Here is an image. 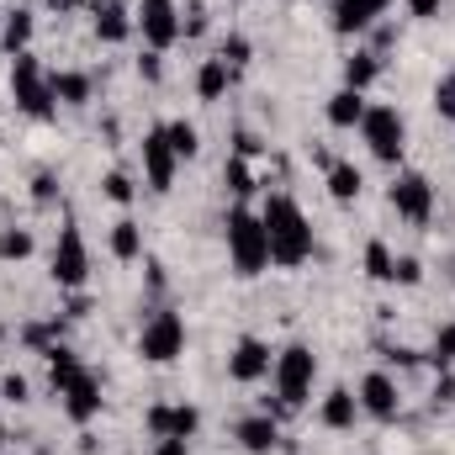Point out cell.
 <instances>
[{
  "label": "cell",
  "mask_w": 455,
  "mask_h": 455,
  "mask_svg": "<svg viewBox=\"0 0 455 455\" xmlns=\"http://www.w3.org/2000/svg\"><path fill=\"white\" fill-rule=\"evenodd\" d=\"M259 223H265V238H270V265H302L313 254V228H307L302 207L291 196H270Z\"/></svg>",
  "instance_id": "6da1fadb"
},
{
  "label": "cell",
  "mask_w": 455,
  "mask_h": 455,
  "mask_svg": "<svg viewBox=\"0 0 455 455\" xmlns=\"http://www.w3.org/2000/svg\"><path fill=\"white\" fill-rule=\"evenodd\" d=\"M228 259H233V270H238L243 281L265 275V265H270V238H265V223H259L249 207H233V212H228Z\"/></svg>",
  "instance_id": "7a4b0ae2"
},
{
  "label": "cell",
  "mask_w": 455,
  "mask_h": 455,
  "mask_svg": "<svg viewBox=\"0 0 455 455\" xmlns=\"http://www.w3.org/2000/svg\"><path fill=\"white\" fill-rule=\"evenodd\" d=\"M11 101L21 107L27 116H37V122H48L53 116V85H48V75H43V64L32 59V53H16L11 59Z\"/></svg>",
  "instance_id": "3957f363"
},
{
  "label": "cell",
  "mask_w": 455,
  "mask_h": 455,
  "mask_svg": "<svg viewBox=\"0 0 455 455\" xmlns=\"http://www.w3.org/2000/svg\"><path fill=\"white\" fill-rule=\"evenodd\" d=\"M313 376H318V360H313L307 344L281 349V360H275V397H281L286 408H302L307 392H313Z\"/></svg>",
  "instance_id": "277c9868"
},
{
  "label": "cell",
  "mask_w": 455,
  "mask_h": 455,
  "mask_svg": "<svg viewBox=\"0 0 455 455\" xmlns=\"http://www.w3.org/2000/svg\"><path fill=\"white\" fill-rule=\"evenodd\" d=\"M138 355L154 360V365L180 360V355H186V318H180V313H154V318L143 323V334H138Z\"/></svg>",
  "instance_id": "5b68a950"
},
{
  "label": "cell",
  "mask_w": 455,
  "mask_h": 455,
  "mask_svg": "<svg viewBox=\"0 0 455 455\" xmlns=\"http://www.w3.org/2000/svg\"><path fill=\"white\" fill-rule=\"evenodd\" d=\"M360 138L371 143V154L381 164H397L403 159V116L392 112V107H371L365 122H360Z\"/></svg>",
  "instance_id": "8992f818"
},
{
  "label": "cell",
  "mask_w": 455,
  "mask_h": 455,
  "mask_svg": "<svg viewBox=\"0 0 455 455\" xmlns=\"http://www.w3.org/2000/svg\"><path fill=\"white\" fill-rule=\"evenodd\" d=\"M85 275H91V254H85V238H80V228L64 223L59 228V243H53V281L59 286H85Z\"/></svg>",
  "instance_id": "52a82bcc"
},
{
  "label": "cell",
  "mask_w": 455,
  "mask_h": 455,
  "mask_svg": "<svg viewBox=\"0 0 455 455\" xmlns=\"http://www.w3.org/2000/svg\"><path fill=\"white\" fill-rule=\"evenodd\" d=\"M138 32H143V43L159 53V48H170L175 37H180V11H175V0H143L138 5Z\"/></svg>",
  "instance_id": "ba28073f"
},
{
  "label": "cell",
  "mask_w": 455,
  "mask_h": 455,
  "mask_svg": "<svg viewBox=\"0 0 455 455\" xmlns=\"http://www.w3.org/2000/svg\"><path fill=\"white\" fill-rule=\"evenodd\" d=\"M392 212L408 218V223H429V212H435V186H429L424 175H397V186H392Z\"/></svg>",
  "instance_id": "9c48e42d"
},
{
  "label": "cell",
  "mask_w": 455,
  "mask_h": 455,
  "mask_svg": "<svg viewBox=\"0 0 455 455\" xmlns=\"http://www.w3.org/2000/svg\"><path fill=\"white\" fill-rule=\"evenodd\" d=\"M143 424H148V435H154V440H191V435H196V424H202V413H196V408H186V403H175V408H170V403H154Z\"/></svg>",
  "instance_id": "30bf717a"
},
{
  "label": "cell",
  "mask_w": 455,
  "mask_h": 455,
  "mask_svg": "<svg viewBox=\"0 0 455 455\" xmlns=\"http://www.w3.org/2000/svg\"><path fill=\"white\" fill-rule=\"evenodd\" d=\"M175 148H170V132L164 127H154L148 138H143V170H148V186L154 191H170L175 186Z\"/></svg>",
  "instance_id": "8fae6325"
},
{
  "label": "cell",
  "mask_w": 455,
  "mask_h": 455,
  "mask_svg": "<svg viewBox=\"0 0 455 455\" xmlns=\"http://www.w3.org/2000/svg\"><path fill=\"white\" fill-rule=\"evenodd\" d=\"M59 397H64V413H69L75 424H91V419L101 413V381H96L91 371H80V376H75Z\"/></svg>",
  "instance_id": "7c38bea8"
},
{
  "label": "cell",
  "mask_w": 455,
  "mask_h": 455,
  "mask_svg": "<svg viewBox=\"0 0 455 455\" xmlns=\"http://www.w3.org/2000/svg\"><path fill=\"white\" fill-rule=\"evenodd\" d=\"M360 408H365L371 419H397V381H392L387 371H371V376L360 381Z\"/></svg>",
  "instance_id": "4fadbf2b"
},
{
  "label": "cell",
  "mask_w": 455,
  "mask_h": 455,
  "mask_svg": "<svg viewBox=\"0 0 455 455\" xmlns=\"http://www.w3.org/2000/svg\"><path fill=\"white\" fill-rule=\"evenodd\" d=\"M265 371H270V344H259V339L233 344V355H228V376L233 381H259Z\"/></svg>",
  "instance_id": "5bb4252c"
},
{
  "label": "cell",
  "mask_w": 455,
  "mask_h": 455,
  "mask_svg": "<svg viewBox=\"0 0 455 455\" xmlns=\"http://www.w3.org/2000/svg\"><path fill=\"white\" fill-rule=\"evenodd\" d=\"M387 5H392V0H334V32H344V37H349V32H365Z\"/></svg>",
  "instance_id": "9a60e30c"
},
{
  "label": "cell",
  "mask_w": 455,
  "mask_h": 455,
  "mask_svg": "<svg viewBox=\"0 0 455 455\" xmlns=\"http://www.w3.org/2000/svg\"><path fill=\"white\" fill-rule=\"evenodd\" d=\"M275 440H281V424H275L270 413H254V419L238 424V445H243L249 455H270L275 451Z\"/></svg>",
  "instance_id": "2e32d148"
},
{
  "label": "cell",
  "mask_w": 455,
  "mask_h": 455,
  "mask_svg": "<svg viewBox=\"0 0 455 455\" xmlns=\"http://www.w3.org/2000/svg\"><path fill=\"white\" fill-rule=\"evenodd\" d=\"M43 355H48V381H53V392H64V387L85 371V365H80V355H75L69 344H48Z\"/></svg>",
  "instance_id": "e0dca14e"
},
{
  "label": "cell",
  "mask_w": 455,
  "mask_h": 455,
  "mask_svg": "<svg viewBox=\"0 0 455 455\" xmlns=\"http://www.w3.org/2000/svg\"><path fill=\"white\" fill-rule=\"evenodd\" d=\"M365 112H371V107H365V91H349V85L329 101V122H334V127H360Z\"/></svg>",
  "instance_id": "ac0fdd59"
},
{
  "label": "cell",
  "mask_w": 455,
  "mask_h": 455,
  "mask_svg": "<svg viewBox=\"0 0 455 455\" xmlns=\"http://www.w3.org/2000/svg\"><path fill=\"white\" fill-rule=\"evenodd\" d=\"M355 413H360V397H355L349 387H334V392L323 397V424H329V429H349Z\"/></svg>",
  "instance_id": "d6986e66"
},
{
  "label": "cell",
  "mask_w": 455,
  "mask_h": 455,
  "mask_svg": "<svg viewBox=\"0 0 455 455\" xmlns=\"http://www.w3.org/2000/svg\"><path fill=\"white\" fill-rule=\"evenodd\" d=\"M228 80H233V69H228L223 59H207V64L196 69V96H202V101H223Z\"/></svg>",
  "instance_id": "ffe728a7"
},
{
  "label": "cell",
  "mask_w": 455,
  "mask_h": 455,
  "mask_svg": "<svg viewBox=\"0 0 455 455\" xmlns=\"http://www.w3.org/2000/svg\"><path fill=\"white\" fill-rule=\"evenodd\" d=\"M27 43H32V16H27V11H5V27H0V48L16 59V53H27Z\"/></svg>",
  "instance_id": "44dd1931"
},
{
  "label": "cell",
  "mask_w": 455,
  "mask_h": 455,
  "mask_svg": "<svg viewBox=\"0 0 455 455\" xmlns=\"http://www.w3.org/2000/svg\"><path fill=\"white\" fill-rule=\"evenodd\" d=\"M48 85H53V101H64V107H85V101H91V80H85V75H75V69L48 75Z\"/></svg>",
  "instance_id": "7402d4cb"
},
{
  "label": "cell",
  "mask_w": 455,
  "mask_h": 455,
  "mask_svg": "<svg viewBox=\"0 0 455 455\" xmlns=\"http://www.w3.org/2000/svg\"><path fill=\"white\" fill-rule=\"evenodd\" d=\"M127 32H132V16L122 5H101L96 11V37L101 43H127Z\"/></svg>",
  "instance_id": "603a6c76"
},
{
  "label": "cell",
  "mask_w": 455,
  "mask_h": 455,
  "mask_svg": "<svg viewBox=\"0 0 455 455\" xmlns=\"http://www.w3.org/2000/svg\"><path fill=\"white\" fill-rule=\"evenodd\" d=\"M329 196H334V202H355V196H360V170H355V164H344V159L329 164Z\"/></svg>",
  "instance_id": "cb8c5ba5"
},
{
  "label": "cell",
  "mask_w": 455,
  "mask_h": 455,
  "mask_svg": "<svg viewBox=\"0 0 455 455\" xmlns=\"http://www.w3.org/2000/svg\"><path fill=\"white\" fill-rule=\"evenodd\" d=\"M112 254L116 259H138V254H143V228L132 223V218H122V223L112 228Z\"/></svg>",
  "instance_id": "d4e9b609"
},
{
  "label": "cell",
  "mask_w": 455,
  "mask_h": 455,
  "mask_svg": "<svg viewBox=\"0 0 455 455\" xmlns=\"http://www.w3.org/2000/svg\"><path fill=\"white\" fill-rule=\"evenodd\" d=\"M376 75H381V59H376V53H355V59L344 64V85H349V91H365Z\"/></svg>",
  "instance_id": "484cf974"
},
{
  "label": "cell",
  "mask_w": 455,
  "mask_h": 455,
  "mask_svg": "<svg viewBox=\"0 0 455 455\" xmlns=\"http://www.w3.org/2000/svg\"><path fill=\"white\" fill-rule=\"evenodd\" d=\"M164 132H170V148H175V159H196L202 138H196V127H191V122H170Z\"/></svg>",
  "instance_id": "4316f807"
},
{
  "label": "cell",
  "mask_w": 455,
  "mask_h": 455,
  "mask_svg": "<svg viewBox=\"0 0 455 455\" xmlns=\"http://www.w3.org/2000/svg\"><path fill=\"white\" fill-rule=\"evenodd\" d=\"M392 265H397V259H392V249H387L381 238L365 243V275H371V281H392Z\"/></svg>",
  "instance_id": "83f0119b"
},
{
  "label": "cell",
  "mask_w": 455,
  "mask_h": 455,
  "mask_svg": "<svg viewBox=\"0 0 455 455\" xmlns=\"http://www.w3.org/2000/svg\"><path fill=\"white\" fill-rule=\"evenodd\" d=\"M32 254V233L27 228H0V259H27Z\"/></svg>",
  "instance_id": "f1b7e54d"
},
{
  "label": "cell",
  "mask_w": 455,
  "mask_h": 455,
  "mask_svg": "<svg viewBox=\"0 0 455 455\" xmlns=\"http://www.w3.org/2000/svg\"><path fill=\"white\" fill-rule=\"evenodd\" d=\"M228 191H233V196H249V191H254V175H249V159H238V154H233V159H228Z\"/></svg>",
  "instance_id": "f546056e"
},
{
  "label": "cell",
  "mask_w": 455,
  "mask_h": 455,
  "mask_svg": "<svg viewBox=\"0 0 455 455\" xmlns=\"http://www.w3.org/2000/svg\"><path fill=\"white\" fill-rule=\"evenodd\" d=\"M101 191H107V202H116V207H127V202H132V191H138V186H132V180H127V175H122V170H112V175H107V180H101Z\"/></svg>",
  "instance_id": "4dcf8cb0"
},
{
  "label": "cell",
  "mask_w": 455,
  "mask_h": 455,
  "mask_svg": "<svg viewBox=\"0 0 455 455\" xmlns=\"http://www.w3.org/2000/svg\"><path fill=\"white\" fill-rule=\"evenodd\" d=\"M218 59H223L228 69H243V64H249V37H238V32H233V37L223 43V53H218Z\"/></svg>",
  "instance_id": "1f68e13d"
},
{
  "label": "cell",
  "mask_w": 455,
  "mask_h": 455,
  "mask_svg": "<svg viewBox=\"0 0 455 455\" xmlns=\"http://www.w3.org/2000/svg\"><path fill=\"white\" fill-rule=\"evenodd\" d=\"M435 365H455V318L435 334Z\"/></svg>",
  "instance_id": "d6a6232c"
},
{
  "label": "cell",
  "mask_w": 455,
  "mask_h": 455,
  "mask_svg": "<svg viewBox=\"0 0 455 455\" xmlns=\"http://www.w3.org/2000/svg\"><path fill=\"white\" fill-rule=\"evenodd\" d=\"M435 112L455 122V75H445V80L435 85Z\"/></svg>",
  "instance_id": "836d02e7"
},
{
  "label": "cell",
  "mask_w": 455,
  "mask_h": 455,
  "mask_svg": "<svg viewBox=\"0 0 455 455\" xmlns=\"http://www.w3.org/2000/svg\"><path fill=\"white\" fill-rule=\"evenodd\" d=\"M392 281H403V286H419V281H424V265H419L413 254H403V259L392 265Z\"/></svg>",
  "instance_id": "e575fe53"
},
{
  "label": "cell",
  "mask_w": 455,
  "mask_h": 455,
  "mask_svg": "<svg viewBox=\"0 0 455 455\" xmlns=\"http://www.w3.org/2000/svg\"><path fill=\"white\" fill-rule=\"evenodd\" d=\"M0 397H5V403H27V376H16V371H11V376L0 381Z\"/></svg>",
  "instance_id": "d590c367"
},
{
  "label": "cell",
  "mask_w": 455,
  "mask_h": 455,
  "mask_svg": "<svg viewBox=\"0 0 455 455\" xmlns=\"http://www.w3.org/2000/svg\"><path fill=\"white\" fill-rule=\"evenodd\" d=\"M180 32H186V37H202V32H207V11H202V5H191V11H186V21H180Z\"/></svg>",
  "instance_id": "8d00e7d4"
},
{
  "label": "cell",
  "mask_w": 455,
  "mask_h": 455,
  "mask_svg": "<svg viewBox=\"0 0 455 455\" xmlns=\"http://www.w3.org/2000/svg\"><path fill=\"white\" fill-rule=\"evenodd\" d=\"M53 334H59V323H32V329H27V344H43V349H48Z\"/></svg>",
  "instance_id": "74e56055"
},
{
  "label": "cell",
  "mask_w": 455,
  "mask_h": 455,
  "mask_svg": "<svg viewBox=\"0 0 455 455\" xmlns=\"http://www.w3.org/2000/svg\"><path fill=\"white\" fill-rule=\"evenodd\" d=\"M159 69H164V64H159V53L148 48V53L138 59V75H143V80H159Z\"/></svg>",
  "instance_id": "f35d334b"
},
{
  "label": "cell",
  "mask_w": 455,
  "mask_h": 455,
  "mask_svg": "<svg viewBox=\"0 0 455 455\" xmlns=\"http://www.w3.org/2000/svg\"><path fill=\"white\" fill-rule=\"evenodd\" d=\"M233 148H238V159H254V154H259V138H254V132H238Z\"/></svg>",
  "instance_id": "ab89813d"
},
{
  "label": "cell",
  "mask_w": 455,
  "mask_h": 455,
  "mask_svg": "<svg viewBox=\"0 0 455 455\" xmlns=\"http://www.w3.org/2000/svg\"><path fill=\"white\" fill-rule=\"evenodd\" d=\"M154 455H191V440H159Z\"/></svg>",
  "instance_id": "60d3db41"
},
{
  "label": "cell",
  "mask_w": 455,
  "mask_h": 455,
  "mask_svg": "<svg viewBox=\"0 0 455 455\" xmlns=\"http://www.w3.org/2000/svg\"><path fill=\"white\" fill-rule=\"evenodd\" d=\"M32 196H37V202H53V175H37V180H32Z\"/></svg>",
  "instance_id": "b9f144b4"
},
{
  "label": "cell",
  "mask_w": 455,
  "mask_h": 455,
  "mask_svg": "<svg viewBox=\"0 0 455 455\" xmlns=\"http://www.w3.org/2000/svg\"><path fill=\"white\" fill-rule=\"evenodd\" d=\"M408 11H413V16H424V21H429V16H440V0H408Z\"/></svg>",
  "instance_id": "7bdbcfd3"
},
{
  "label": "cell",
  "mask_w": 455,
  "mask_h": 455,
  "mask_svg": "<svg viewBox=\"0 0 455 455\" xmlns=\"http://www.w3.org/2000/svg\"><path fill=\"white\" fill-rule=\"evenodd\" d=\"M48 5H59V11H64V5H69V0H48Z\"/></svg>",
  "instance_id": "ee69618b"
},
{
  "label": "cell",
  "mask_w": 455,
  "mask_h": 455,
  "mask_svg": "<svg viewBox=\"0 0 455 455\" xmlns=\"http://www.w3.org/2000/svg\"><path fill=\"white\" fill-rule=\"evenodd\" d=\"M0 445H5V424H0Z\"/></svg>",
  "instance_id": "f6af8a7d"
}]
</instances>
